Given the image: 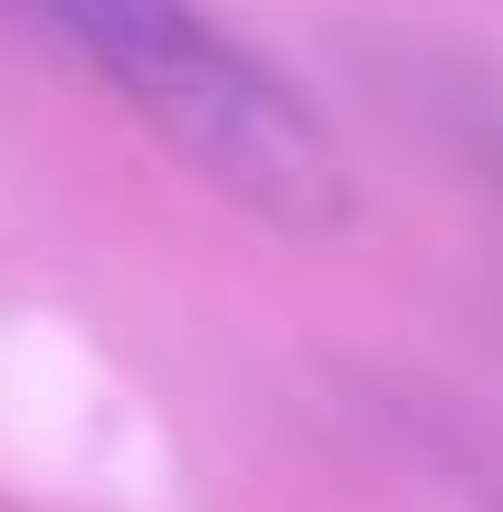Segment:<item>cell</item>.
<instances>
[{
  "instance_id": "1",
  "label": "cell",
  "mask_w": 503,
  "mask_h": 512,
  "mask_svg": "<svg viewBox=\"0 0 503 512\" xmlns=\"http://www.w3.org/2000/svg\"><path fill=\"white\" fill-rule=\"evenodd\" d=\"M57 48H76L181 162H200L238 209L323 238L352 219V162L333 124L228 38L200 0H19Z\"/></svg>"
}]
</instances>
